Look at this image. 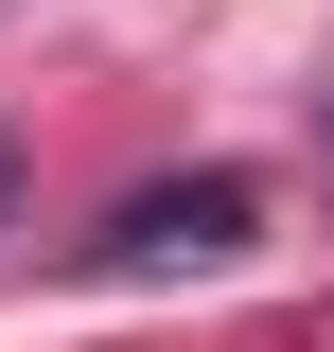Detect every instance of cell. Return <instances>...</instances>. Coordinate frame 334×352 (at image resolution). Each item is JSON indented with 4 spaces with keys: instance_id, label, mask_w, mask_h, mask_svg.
<instances>
[{
    "instance_id": "cell-1",
    "label": "cell",
    "mask_w": 334,
    "mask_h": 352,
    "mask_svg": "<svg viewBox=\"0 0 334 352\" xmlns=\"http://www.w3.org/2000/svg\"><path fill=\"white\" fill-rule=\"evenodd\" d=\"M247 247H264V176L194 159V176H141L71 264H88V282H176V264H247Z\"/></svg>"
},
{
    "instance_id": "cell-2",
    "label": "cell",
    "mask_w": 334,
    "mask_h": 352,
    "mask_svg": "<svg viewBox=\"0 0 334 352\" xmlns=\"http://www.w3.org/2000/svg\"><path fill=\"white\" fill-rule=\"evenodd\" d=\"M0 212H18V141H0Z\"/></svg>"
}]
</instances>
